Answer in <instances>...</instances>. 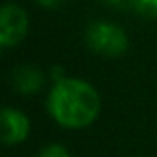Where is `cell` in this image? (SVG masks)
<instances>
[{"mask_svg": "<svg viewBox=\"0 0 157 157\" xmlns=\"http://www.w3.org/2000/svg\"><path fill=\"white\" fill-rule=\"evenodd\" d=\"M48 113L63 128H85L93 124L102 109L98 91L80 78H61L48 93Z\"/></svg>", "mask_w": 157, "mask_h": 157, "instance_id": "1", "label": "cell"}, {"mask_svg": "<svg viewBox=\"0 0 157 157\" xmlns=\"http://www.w3.org/2000/svg\"><path fill=\"white\" fill-rule=\"evenodd\" d=\"M87 46L104 57H120L128 52L129 39L122 26L111 21H94L85 30Z\"/></svg>", "mask_w": 157, "mask_h": 157, "instance_id": "2", "label": "cell"}, {"mask_svg": "<svg viewBox=\"0 0 157 157\" xmlns=\"http://www.w3.org/2000/svg\"><path fill=\"white\" fill-rule=\"evenodd\" d=\"M30 32V15L17 2H6L0 10V46L13 48Z\"/></svg>", "mask_w": 157, "mask_h": 157, "instance_id": "3", "label": "cell"}, {"mask_svg": "<svg viewBox=\"0 0 157 157\" xmlns=\"http://www.w3.org/2000/svg\"><path fill=\"white\" fill-rule=\"evenodd\" d=\"M0 122H2V133L0 135H2V142L6 146L22 142L30 133V120L19 109L4 107L2 115H0Z\"/></svg>", "mask_w": 157, "mask_h": 157, "instance_id": "4", "label": "cell"}, {"mask_svg": "<svg viewBox=\"0 0 157 157\" xmlns=\"http://www.w3.org/2000/svg\"><path fill=\"white\" fill-rule=\"evenodd\" d=\"M11 83L22 94H35L44 85V72L33 65H21L11 74Z\"/></svg>", "mask_w": 157, "mask_h": 157, "instance_id": "5", "label": "cell"}, {"mask_svg": "<svg viewBox=\"0 0 157 157\" xmlns=\"http://www.w3.org/2000/svg\"><path fill=\"white\" fill-rule=\"evenodd\" d=\"M128 8L142 19H157V0H126Z\"/></svg>", "mask_w": 157, "mask_h": 157, "instance_id": "6", "label": "cell"}, {"mask_svg": "<svg viewBox=\"0 0 157 157\" xmlns=\"http://www.w3.org/2000/svg\"><path fill=\"white\" fill-rule=\"evenodd\" d=\"M39 157H70V153L63 144H48L46 148L41 150Z\"/></svg>", "mask_w": 157, "mask_h": 157, "instance_id": "7", "label": "cell"}, {"mask_svg": "<svg viewBox=\"0 0 157 157\" xmlns=\"http://www.w3.org/2000/svg\"><path fill=\"white\" fill-rule=\"evenodd\" d=\"M35 2L44 10H57L59 6H63L67 2V0H35Z\"/></svg>", "mask_w": 157, "mask_h": 157, "instance_id": "8", "label": "cell"}, {"mask_svg": "<svg viewBox=\"0 0 157 157\" xmlns=\"http://www.w3.org/2000/svg\"><path fill=\"white\" fill-rule=\"evenodd\" d=\"M104 2L109 4V6H113V8H117V10H126L128 8L126 0H104Z\"/></svg>", "mask_w": 157, "mask_h": 157, "instance_id": "9", "label": "cell"}]
</instances>
